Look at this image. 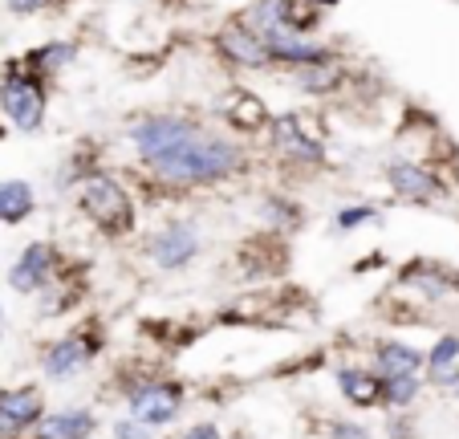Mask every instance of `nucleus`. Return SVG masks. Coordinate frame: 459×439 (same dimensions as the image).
Here are the masks:
<instances>
[{
    "instance_id": "obj_35",
    "label": "nucleus",
    "mask_w": 459,
    "mask_h": 439,
    "mask_svg": "<svg viewBox=\"0 0 459 439\" xmlns=\"http://www.w3.org/2000/svg\"><path fill=\"white\" fill-rule=\"evenodd\" d=\"M451 395H455V399H459V387H455V391H451Z\"/></svg>"
},
{
    "instance_id": "obj_19",
    "label": "nucleus",
    "mask_w": 459,
    "mask_h": 439,
    "mask_svg": "<svg viewBox=\"0 0 459 439\" xmlns=\"http://www.w3.org/2000/svg\"><path fill=\"white\" fill-rule=\"evenodd\" d=\"M399 281L407 285V289H415L427 305H439L443 297H451V293L459 289V277H455V268L427 265V260H415V265H407V268H403V277H399Z\"/></svg>"
},
{
    "instance_id": "obj_6",
    "label": "nucleus",
    "mask_w": 459,
    "mask_h": 439,
    "mask_svg": "<svg viewBox=\"0 0 459 439\" xmlns=\"http://www.w3.org/2000/svg\"><path fill=\"white\" fill-rule=\"evenodd\" d=\"M269 151L293 171H309V167H321L330 159V146L321 143V135H313L309 119L297 110L269 119Z\"/></svg>"
},
{
    "instance_id": "obj_7",
    "label": "nucleus",
    "mask_w": 459,
    "mask_h": 439,
    "mask_svg": "<svg viewBox=\"0 0 459 439\" xmlns=\"http://www.w3.org/2000/svg\"><path fill=\"white\" fill-rule=\"evenodd\" d=\"M143 252H147V260L159 273H183V268H191L195 257L204 252V233L187 215H171V220H163V224L143 241Z\"/></svg>"
},
{
    "instance_id": "obj_34",
    "label": "nucleus",
    "mask_w": 459,
    "mask_h": 439,
    "mask_svg": "<svg viewBox=\"0 0 459 439\" xmlns=\"http://www.w3.org/2000/svg\"><path fill=\"white\" fill-rule=\"evenodd\" d=\"M0 326H4V305H0Z\"/></svg>"
},
{
    "instance_id": "obj_30",
    "label": "nucleus",
    "mask_w": 459,
    "mask_h": 439,
    "mask_svg": "<svg viewBox=\"0 0 459 439\" xmlns=\"http://www.w3.org/2000/svg\"><path fill=\"white\" fill-rule=\"evenodd\" d=\"M114 439H159L151 427H143V423H134L130 415H122V419H114Z\"/></svg>"
},
{
    "instance_id": "obj_22",
    "label": "nucleus",
    "mask_w": 459,
    "mask_h": 439,
    "mask_svg": "<svg viewBox=\"0 0 459 439\" xmlns=\"http://www.w3.org/2000/svg\"><path fill=\"white\" fill-rule=\"evenodd\" d=\"M289 82H293L301 94L313 98H325V94H338L346 86V69L338 61H325V66H301V69H289Z\"/></svg>"
},
{
    "instance_id": "obj_2",
    "label": "nucleus",
    "mask_w": 459,
    "mask_h": 439,
    "mask_svg": "<svg viewBox=\"0 0 459 439\" xmlns=\"http://www.w3.org/2000/svg\"><path fill=\"white\" fill-rule=\"evenodd\" d=\"M78 207L106 241H126L139 228V204H134V196L126 191V183L118 175L102 171V167L78 188Z\"/></svg>"
},
{
    "instance_id": "obj_13",
    "label": "nucleus",
    "mask_w": 459,
    "mask_h": 439,
    "mask_svg": "<svg viewBox=\"0 0 459 439\" xmlns=\"http://www.w3.org/2000/svg\"><path fill=\"white\" fill-rule=\"evenodd\" d=\"M216 53L232 69H269L273 66L269 49H264V41H260V33L244 17H232V21H224V25H220Z\"/></svg>"
},
{
    "instance_id": "obj_4",
    "label": "nucleus",
    "mask_w": 459,
    "mask_h": 439,
    "mask_svg": "<svg viewBox=\"0 0 459 439\" xmlns=\"http://www.w3.org/2000/svg\"><path fill=\"white\" fill-rule=\"evenodd\" d=\"M45 110H49V90L41 78H33L21 57L4 61V74H0V114L13 130L21 135H37L45 127Z\"/></svg>"
},
{
    "instance_id": "obj_28",
    "label": "nucleus",
    "mask_w": 459,
    "mask_h": 439,
    "mask_svg": "<svg viewBox=\"0 0 459 439\" xmlns=\"http://www.w3.org/2000/svg\"><path fill=\"white\" fill-rule=\"evenodd\" d=\"M325 435L330 439H374V431L366 427L362 419H338V415H333V419H325Z\"/></svg>"
},
{
    "instance_id": "obj_20",
    "label": "nucleus",
    "mask_w": 459,
    "mask_h": 439,
    "mask_svg": "<svg viewBox=\"0 0 459 439\" xmlns=\"http://www.w3.org/2000/svg\"><path fill=\"white\" fill-rule=\"evenodd\" d=\"M37 212V188L29 180H0V228L25 224L29 215Z\"/></svg>"
},
{
    "instance_id": "obj_5",
    "label": "nucleus",
    "mask_w": 459,
    "mask_h": 439,
    "mask_svg": "<svg viewBox=\"0 0 459 439\" xmlns=\"http://www.w3.org/2000/svg\"><path fill=\"white\" fill-rule=\"evenodd\" d=\"M106 338L98 326H78V329H65L57 334L49 346L41 350V374L45 382H74L90 371L102 354Z\"/></svg>"
},
{
    "instance_id": "obj_31",
    "label": "nucleus",
    "mask_w": 459,
    "mask_h": 439,
    "mask_svg": "<svg viewBox=\"0 0 459 439\" xmlns=\"http://www.w3.org/2000/svg\"><path fill=\"white\" fill-rule=\"evenodd\" d=\"M175 439H224V431H220L216 423H191V427L179 431Z\"/></svg>"
},
{
    "instance_id": "obj_33",
    "label": "nucleus",
    "mask_w": 459,
    "mask_h": 439,
    "mask_svg": "<svg viewBox=\"0 0 459 439\" xmlns=\"http://www.w3.org/2000/svg\"><path fill=\"white\" fill-rule=\"evenodd\" d=\"M305 4H309V9H313V13H317V17H321V13H330V9H338L342 0H305Z\"/></svg>"
},
{
    "instance_id": "obj_17",
    "label": "nucleus",
    "mask_w": 459,
    "mask_h": 439,
    "mask_svg": "<svg viewBox=\"0 0 459 439\" xmlns=\"http://www.w3.org/2000/svg\"><path fill=\"white\" fill-rule=\"evenodd\" d=\"M333 382H338V395L346 399L354 411H374L382 407V379L362 366V362H342L338 371H333Z\"/></svg>"
},
{
    "instance_id": "obj_18",
    "label": "nucleus",
    "mask_w": 459,
    "mask_h": 439,
    "mask_svg": "<svg viewBox=\"0 0 459 439\" xmlns=\"http://www.w3.org/2000/svg\"><path fill=\"white\" fill-rule=\"evenodd\" d=\"M220 119L232 127V138H240V135H256V130H264L273 114L256 94H248V90H232V94H224V102H220Z\"/></svg>"
},
{
    "instance_id": "obj_23",
    "label": "nucleus",
    "mask_w": 459,
    "mask_h": 439,
    "mask_svg": "<svg viewBox=\"0 0 459 439\" xmlns=\"http://www.w3.org/2000/svg\"><path fill=\"white\" fill-rule=\"evenodd\" d=\"M260 220L273 228V233H293V228L305 224V207L297 204L293 196H281V191H269L260 199Z\"/></svg>"
},
{
    "instance_id": "obj_16",
    "label": "nucleus",
    "mask_w": 459,
    "mask_h": 439,
    "mask_svg": "<svg viewBox=\"0 0 459 439\" xmlns=\"http://www.w3.org/2000/svg\"><path fill=\"white\" fill-rule=\"evenodd\" d=\"M29 435L33 439H94L98 411H90V407H57V411H45L41 423Z\"/></svg>"
},
{
    "instance_id": "obj_11",
    "label": "nucleus",
    "mask_w": 459,
    "mask_h": 439,
    "mask_svg": "<svg viewBox=\"0 0 459 439\" xmlns=\"http://www.w3.org/2000/svg\"><path fill=\"white\" fill-rule=\"evenodd\" d=\"M45 395L37 382L21 387H0V439H25L41 423Z\"/></svg>"
},
{
    "instance_id": "obj_3",
    "label": "nucleus",
    "mask_w": 459,
    "mask_h": 439,
    "mask_svg": "<svg viewBox=\"0 0 459 439\" xmlns=\"http://www.w3.org/2000/svg\"><path fill=\"white\" fill-rule=\"evenodd\" d=\"M204 122L195 114H175V110H163V114H143L139 122H130L126 130V143L134 151L143 171H151L155 163H163L167 155H175L183 143H191L195 135H204Z\"/></svg>"
},
{
    "instance_id": "obj_9",
    "label": "nucleus",
    "mask_w": 459,
    "mask_h": 439,
    "mask_svg": "<svg viewBox=\"0 0 459 439\" xmlns=\"http://www.w3.org/2000/svg\"><path fill=\"white\" fill-rule=\"evenodd\" d=\"M61 277H65V257H61L57 244L29 241L25 249L17 252V260L9 265L4 281H9V289L21 293V297H41L53 281H61Z\"/></svg>"
},
{
    "instance_id": "obj_25",
    "label": "nucleus",
    "mask_w": 459,
    "mask_h": 439,
    "mask_svg": "<svg viewBox=\"0 0 459 439\" xmlns=\"http://www.w3.org/2000/svg\"><path fill=\"white\" fill-rule=\"evenodd\" d=\"M447 366H459V334H439L431 350L423 354V374H439Z\"/></svg>"
},
{
    "instance_id": "obj_29",
    "label": "nucleus",
    "mask_w": 459,
    "mask_h": 439,
    "mask_svg": "<svg viewBox=\"0 0 459 439\" xmlns=\"http://www.w3.org/2000/svg\"><path fill=\"white\" fill-rule=\"evenodd\" d=\"M4 4H9L13 17H37V13H49L57 4H65V0H4Z\"/></svg>"
},
{
    "instance_id": "obj_10",
    "label": "nucleus",
    "mask_w": 459,
    "mask_h": 439,
    "mask_svg": "<svg viewBox=\"0 0 459 439\" xmlns=\"http://www.w3.org/2000/svg\"><path fill=\"white\" fill-rule=\"evenodd\" d=\"M382 175H386V188L394 191V199H403V204L431 207L443 199V180L427 163H415V159L399 155V159H390Z\"/></svg>"
},
{
    "instance_id": "obj_15",
    "label": "nucleus",
    "mask_w": 459,
    "mask_h": 439,
    "mask_svg": "<svg viewBox=\"0 0 459 439\" xmlns=\"http://www.w3.org/2000/svg\"><path fill=\"white\" fill-rule=\"evenodd\" d=\"M370 371L378 379H407V374H423V350L403 338H378L370 346Z\"/></svg>"
},
{
    "instance_id": "obj_27",
    "label": "nucleus",
    "mask_w": 459,
    "mask_h": 439,
    "mask_svg": "<svg viewBox=\"0 0 459 439\" xmlns=\"http://www.w3.org/2000/svg\"><path fill=\"white\" fill-rule=\"evenodd\" d=\"M94 171H98V167H94V159H90V151H78V155H70L65 163L57 167V180H53V183H57L61 191H65V188H82V183H86Z\"/></svg>"
},
{
    "instance_id": "obj_8",
    "label": "nucleus",
    "mask_w": 459,
    "mask_h": 439,
    "mask_svg": "<svg viewBox=\"0 0 459 439\" xmlns=\"http://www.w3.org/2000/svg\"><path fill=\"white\" fill-rule=\"evenodd\" d=\"M183 407H187V391L179 379H139L134 387H126V415L151 431L179 423Z\"/></svg>"
},
{
    "instance_id": "obj_1",
    "label": "nucleus",
    "mask_w": 459,
    "mask_h": 439,
    "mask_svg": "<svg viewBox=\"0 0 459 439\" xmlns=\"http://www.w3.org/2000/svg\"><path fill=\"white\" fill-rule=\"evenodd\" d=\"M244 167H248V151H244L240 138L204 130L191 143H183L175 155H167L163 163H155L147 175L167 191H191V188H220V183L244 175Z\"/></svg>"
},
{
    "instance_id": "obj_12",
    "label": "nucleus",
    "mask_w": 459,
    "mask_h": 439,
    "mask_svg": "<svg viewBox=\"0 0 459 439\" xmlns=\"http://www.w3.org/2000/svg\"><path fill=\"white\" fill-rule=\"evenodd\" d=\"M260 41H264V49H269V61H273V66H285V69L325 66V61H338L333 45L317 41V37L293 33V29H277V33H264Z\"/></svg>"
},
{
    "instance_id": "obj_26",
    "label": "nucleus",
    "mask_w": 459,
    "mask_h": 439,
    "mask_svg": "<svg viewBox=\"0 0 459 439\" xmlns=\"http://www.w3.org/2000/svg\"><path fill=\"white\" fill-rule=\"evenodd\" d=\"M378 220H382L378 204H346L333 212V233H354V228L378 224Z\"/></svg>"
},
{
    "instance_id": "obj_24",
    "label": "nucleus",
    "mask_w": 459,
    "mask_h": 439,
    "mask_svg": "<svg viewBox=\"0 0 459 439\" xmlns=\"http://www.w3.org/2000/svg\"><path fill=\"white\" fill-rule=\"evenodd\" d=\"M423 395V374H407V379H382V407L386 411H411Z\"/></svg>"
},
{
    "instance_id": "obj_36",
    "label": "nucleus",
    "mask_w": 459,
    "mask_h": 439,
    "mask_svg": "<svg viewBox=\"0 0 459 439\" xmlns=\"http://www.w3.org/2000/svg\"><path fill=\"white\" fill-rule=\"evenodd\" d=\"M0 138H4V127H0Z\"/></svg>"
},
{
    "instance_id": "obj_14",
    "label": "nucleus",
    "mask_w": 459,
    "mask_h": 439,
    "mask_svg": "<svg viewBox=\"0 0 459 439\" xmlns=\"http://www.w3.org/2000/svg\"><path fill=\"white\" fill-rule=\"evenodd\" d=\"M244 21L256 29L260 37L277 33V29H293V33H305L317 25V13L305 4V0H252L244 9Z\"/></svg>"
},
{
    "instance_id": "obj_21",
    "label": "nucleus",
    "mask_w": 459,
    "mask_h": 439,
    "mask_svg": "<svg viewBox=\"0 0 459 439\" xmlns=\"http://www.w3.org/2000/svg\"><path fill=\"white\" fill-rule=\"evenodd\" d=\"M74 57H78V45L74 41H45V45H37V49H29L25 57H21V66H25L33 78L53 82Z\"/></svg>"
},
{
    "instance_id": "obj_32",
    "label": "nucleus",
    "mask_w": 459,
    "mask_h": 439,
    "mask_svg": "<svg viewBox=\"0 0 459 439\" xmlns=\"http://www.w3.org/2000/svg\"><path fill=\"white\" fill-rule=\"evenodd\" d=\"M386 431H390V439H411V419H407V411H390V423H386Z\"/></svg>"
}]
</instances>
